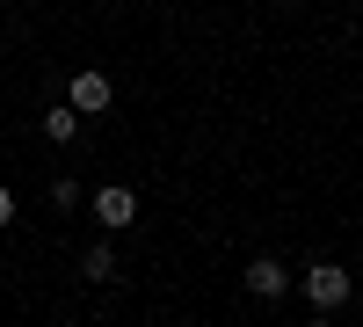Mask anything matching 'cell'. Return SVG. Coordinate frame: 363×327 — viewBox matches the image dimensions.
I'll list each match as a JSON object with an SVG mask.
<instances>
[{
  "instance_id": "obj_1",
  "label": "cell",
  "mask_w": 363,
  "mask_h": 327,
  "mask_svg": "<svg viewBox=\"0 0 363 327\" xmlns=\"http://www.w3.org/2000/svg\"><path fill=\"white\" fill-rule=\"evenodd\" d=\"M291 284L306 291V306H313V313H342V306H349V291H356V277L342 270V262H313V270H306V277H291Z\"/></svg>"
},
{
  "instance_id": "obj_2",
  "label": "cell",
  "mask_w": 363,
  "mask_h": 327,
  "mask_svg": "<svg viewBox=\"0 0 363 327\" xmlns=\"http://www.w3.org/2000/svg\"><path fill=\"white\" fill-rule=\"evenodd\" d=\"M66 102H73L80 116H102V109L116 102V87H109V73H95V66H87V73H73V87H66Z\"/></svg>"
},
{
  "instance_id": "obj_3",
  "label": "cell",
  "mask_w": 363,
  "mask_h": 327,
  "mask_svg": "<svg viewBox=\"0 0 363 327\" xmlns=\"http://www.w3.org/2000/svg\"><path fill=\"white\" fill-rule=\"evenodd\" d=\"M95 218H102V233H124V226L138 218V196H131L124 182H102V189H95Z\"/></svg>"
},
{
  "instance_id": "obj_4",
  "label": "cell",
  "mask_w": 363,
  "mask_h": 327,
  "mask_svg": "<svg viewBox=\"0 0 363 327\" xmlns=\"http://www.w3.org/2000/svg\"><path fill=\"white\" fill-rule=\"evenodd\" d=\"M240 284H247V299H284V291H291V270H284L277 255H255Z\"/></svg>"
},
{
  "instance_id": "obj_5",
  "label": "cell",
  "mask_w": 363,
  "mask_h": 327,
  "mask_svg": "<svg viewBox=\"0 0 363 327\" xmlns=\"http://www.w3.org/2000/svg\"><path fill=\"white\" fill-rule=\"evenodd\" d=\"M73 131H80V109H73V102H51V109H44V138H51V145H73Z\"/></svg>"
},
{
  "instance_id": "obj_6",
  "label": "cell",
  "mask_w": 363,
  "mask_h": 327,
  "mask_svg": "<svg viewBox=\"0 0 363 327\" xmlns=\"http://www.w3.org/2000/svg\"><path fill=\"white\" fill-rule=\"evenodd\" d=\"M80 277H95V284H109V277H116V255H109V240H95V248H87Z\"/></svg>"
},
{
  "instance_id": "obj_7",
  "label": "cell",
  "mask_w": 363,
  "mask_h": 327,
  "mask_svg": "<svg viewBox=\"0 0 363 327\" xmlns=\"http://www.w3.org/2000/svg\"><path fill=\"white\" fill-rule=\"evenodd\" d=\"M8 226H15V189L0 182V233H8Z\"/></svg>"
},
{
  "instance_id": "obj_8",
  "label": "cell",
  "mask_w": 363,
  "mask_h": 327,
  "mask_svg": "<svg viewBox=\"0 0 363 327\" xmlns=\"http://www.w3.org/2000/svg\"><path fill=\"white\" fill-rule=\"evenodd\" d=\"M0 8H15V0H0Z\"/></svg>"
}]
</instances>
